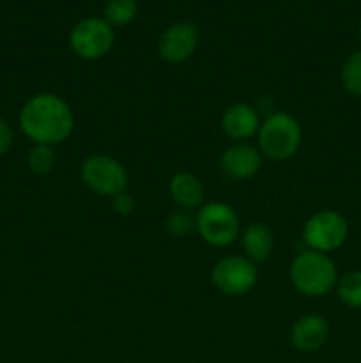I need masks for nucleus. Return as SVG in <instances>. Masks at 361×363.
Masks as SVG:
<instances>
[{
  "mask_svg": "<svg viewBox=\"0 0 361 363\" xmlns=\"http://www.w3.org/2000/svg\"><path fill=\"white\" fill-rule=\"evenodd\" d=\"M195 222L202 240L212 247L232 245L241 229L237 213L225 202H209L202 206Z\"/></svg>",
  "mask_w": 361,
  "mask_h": 363,
  "instance_id": "20e7f679",
  "label": "nucleus"
},
{
  "mask_svg": "<svg viewBox=\"0 0 361 363\" xmlns=\"http://www.w3.org/2000/svg\"><path fill=\"white\" fill-rule=\"evenodd\" d=\"M257 268L250 259L239 255H229L219 259L211 273L212 284L219 293L227 296H243L250 293L257 284Z\"/></svg>",
  "mask_w": 361,
  "mask_h": 363,
  "instance_id": "6e6552de",
  "label": "nucleus"
},
{
  "mask_svg": "<svg viewBox=\"0 0 361 363\" xmlns=\"http://www.w3.org/2000/svg\"><path fill=\"white\" fill-rule=\"evenodd\" d=\"M328 337V321L317 314L303 315L290 328V344L299 353H315L324 346Z\"/></svg>",
  "mask_w": 361,
  "mask_h": 363,
  "instance_id": "9b49d317",
  "label": "nucleus"
},
{
  "mask_svg": "<svg viewBox=\"0 0 361 363\" xmlns=\"http://www.w3.org/2000/svg\"><path fill=\"white\" fill-rule=\"evenodd\" d=\"M273 247H275V238L265 223L255 222L244 229L243 250L246 254V259H250L251 262L268 261Z\"/></svg>",
  "mask_w": 361,
  "mask_h": 363,
  "instance_id": "4468645a",
  "label": "nucleus"
},
{
  "mask_svg": "<svg viewBox=\"0 0 361 363\" xmlns=\"http://www.w3.org/2000/svg\"><path fill=\"white\" fill-rule=\"evenodd\" d=\"M262 165V152L248 144H234L219 156V169L234 181H244L253 177Z\"/></svg>",
  "mask_w": 361,
  "mask_h": 363,
  "instance_id": "9d476101",
  "label": "nucleus"
},
{
  "mask_svg": "<svg viewBox=\"0 0 361 363\" xmlns=\"http://www.w3.org/2000/svg\"><path fill=\"white\" fill-rule=\"evenodd\" d=\"M349 236V225L347 220L340 213L324 209L317 211L306 220L303 229L304 243L310 247V250L329 254L335 252L345 243Z\"/></svg>",
  "mask_w": 361,
  "mask_h": 363,
  "instance_id": "39448f33",
  "label": "nucleus"
},
{
  "mask_svg": "<svg viewBox=\"0 0 361 363\" xmlns=\"http://www.w3.org/2000/svg\"><path fill=\"white\" fill-rule=\"evenodd\" d=\"M290 280L301 294L319 298L328 294L338 282L336 266L326 254L304 250L290 264Z\"/></svg>",
  "mask_w": 361,
  "mask_h": 363,
  "instance_id": "f03ea898",
  "label": "nucleus"
},
{
  "mask_svg": "<svg viewBox=\"0 0 361 363\" xmlns=\"http://www.w3.org/2000/svg\"><path fill=\"white\" fill-rule=\"evenodd\" d=\"M260 128L257 110L248 103H234L223 112L222 130L232 140L243 142L257 135Z\"/></svg>",
  "mask_w": 361,
  "mask_h": 363,
  "instance_id": "f8f14e48",
  "label": "nucleus"
},
{
  "mask_svg": "<svg viewBox=\"0 0 361 363\" xmlns=\"http://www.w3.org/2000/svg\"><path fill=\"white\" fill-rule=\"evenodd\" d=\"M113 41V27L105 18H85L74 25L69 35L73 52L85 60H98L108 55Z\"/></svg>",
  "mask_w": 361,
  "mask_h": 363,
  "instance_id": "423d86ee",
  "label": "nucleus"
},
{
  "mask_svg": "<svg viewBox=\"0 0 361 363\" xmlns=\"http://www.w3.org/2000/svg\"><path fill=\"white\" fill-rule=\"evenodd\" d=\"M138 6L134 0H108L105 6V20L112 27H124L137 18Z\"/></svg>",
  "mask_w": 361,
  "mask_h": 363,
  "instance_id": "2eb2a0df",
  "label": "nucleus"
},
{
  "mask_svg": "<svg viewBox=\"0 0 361 363\" xmlns=\"http://www.w3.org/2000/svg\"><path fill=\"white\" fill-rule=\"evenodd\" d=\"M55 152H53L52 145L34 144V147L28 151V169L34 174H38V176H46V174L52 172L53 167H55Z\"/></svg>",
  "mask_w": 361,
  "mask_h": 363,
  "instance_id": "dca6fc26",
  "label": "nucleus"
},
{
  "mask_svg": "<svg viewBox=\"0 0 361 363\" xmlns=\"http://www.w3.org/2000/svg\"><path fill=\"white\" fill-rule=\"evenodd\" d=\"M112 206H113V209H115L117 215L127 216V215H131V213H133L134 199L131 197L130 194H126V191H122V194L112 197Z\"/></svg>",
  "mask_w": 361,
  "mask_h": 363,
  "instance_id": "aec40b11",
  "label": "nucleus"
},
{
  "mask_svg": "<svg viewBox=\"0 0 361 363\" xmlns=\"http://www.w3.org/2000/svg\"><path fill=\"white\" fill-rule=\"evenodd\" d=\"M170 195L173 202L184 211L200 208L204 202V184L190 172H177L170 179Z\"/></svg>",
  "mask_w": 361,
  "mask_h": 363,
  "instance_id": "ddd939ff",
  "label": "nucleus"
},
{
  "mask_svg": "<svg viewBox=\"0 0 361 363\" xmlns=\"http://www.w3.org/2000/svg\"><path fill=\"white\" fill-rule=\"evenodd\" d=\"M342 85L349 94L361 96V50L347 57L342 66Z\"/></svg>",
  "mask_w": 361,
  "mask_h": 363,
  "instance_id": "f3484780",
  "label": "nucleus"
},
{
  "mask_svg": "<svg viewBox=\"0 0 361 363\" xmlns=\"http://www.w3.org/2000/svg\"><path fill=\"white\" fill-rule=\"evenodd\" d=\"M166 229L170 230V234H173L176 238H186L197 229V222H195L193 216L190 215V211H180L172 213L166 220Z\"/></svg>",
  "mask_w": 361,
  "mask_h": 363,
  "instance_id": "6ab92c4d",
  "label": "nucleus"
},
{
  "mask_svg": "<svg viewBox=\"0 0 361 363\" xmlns=\"http://www.w3.org/2000/svg\"><path fill=\"white\" fill-rule=\"evenodd\" d=\"M20 126L34 144L57 145L71 137L74 117L60 96L41 92L28 99L20 112Z\"/></svg>",
  "mask_w": 361,
  "mask_h": 363,
  "instance_id": "f257e3e1",
  "label": "nucleus"
},
{
  "mask_svg": "<svg viewBox=\"0 0 361 363\" xmlns=\"http://www.w3.org/2000/svg\"><path fill=\"white\" fill-rule=\"evenodd\" d=\"M360 38H361V21H360Z\"/></svg>",
  "mask_w": 361,
  "mask_h": 363,
  "instance_id": "4be33fe9",
  "label": "nucleus"
},
{
  "mask_svg": "<svg viewBox=\"0 0 361 363\" xmlns=\"http://www.w3.org/2000/svg\"><path fill=\"white\" fill-rule=\"evenodd\" d=\"M13 145V130L9 124L0 117V156L6 155Z\"/></svg>",
  "mask_w": 361,
  "mask_h": 363,
  "instance_id": "412c9836",
  "label": "nucleus"
},
{
  "mask_svg": "<svg viewBox=\"0 0 361 363\" xmlns=\"http://www.w3.org/2000/svg\"><path fill=\"white\" fill-rule=\"evenodd\" d=\"M258 151L265 158L283 162L292 158L301 145V126L287 112L269 113L257 131Z\"/></svg>",
  "mask_w": 361,
  "mask_h": 363,
  "instance_id": "7ed1b4c3",
  "label": "nucleus"
},
{
  "mask_svg": "<svg viewBox=\"0 0 361 363\" xmlns=\"http://www.w3.org/2000/svg\"><path fill=\"white\" fill-rule=\"evenodd\" d=\"M84 183L103 197H115L126 190L127 172L117 160L106 155H92L81 165Z\"/></svg>",
  "mask_w": 361,
  "mask_h": 363,
  "instance_id": "0eeeda50",
  "label": "nucleus"
},
{
  "mask_svg": "<svg viewBox=\"0 0 361 363\" xmlns=\"http://www.w3.org/2000/svg\"><path fill=\"white\" fill-rule=\"evenodd\" d=\"M338 296L347 307L361 308V272H349L338 280Z\"/></svg>",
  "mask_w": 361,
  "mask_h": 363,
  "instance_id": "a211bd4d",
  "label": "nucleus"
},
{
  "mask_svg": "<svg viewBox=\"0 0 361 363\" xmlns=\"http://www.w3.org/2000/svg\"><path fill=\"white\" fill-rule=\"evenodd\" d=\"M198 46V30L190 21H179L166 28L158 43V52L163 60L170 64L184 62L195 53Z\"/></svg>",
  "mask_w": 361,
  "mask_h": 363,
  "instance_id": "1a4fd4ad",
  "label": "nucleus"
}]
</instances>
